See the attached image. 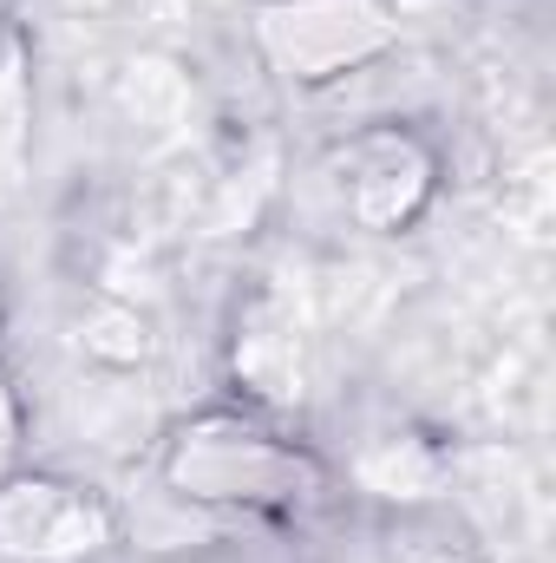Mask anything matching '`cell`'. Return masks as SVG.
<instances>
[{"label":"cell","instance_id":"obj_1","mask_svg":"<svg viewBox=\"0 0 556 563\" xmlns=\"http://www.w3.org/2000/svg\"><path fill=\"white\" fill-rule=\"evenodd\" d=\"M263 40L294 79H321L334 66H354L360 53L387 46V20L367 0H301L263 13Z\"/></svg>","mask_w":556,"mask_h":563},{"label":"cell","instance_id":"obj_2","mask_svg":"<svg viewBox=\"0 0 556 563\" xmlns=\"http://www.w3.org/2000/svg\"><path fill=\"white\" fill-rule=\"evenodd\" d=\"M105 511L66 485H13L0 492V551L13 558H33V563H53V558H86L105 544Z\"/></svg>","mask_w":556,"mask_h":563},{"label":"cell","instance_id":"obj_3","mask_svg":"<svg viewBox=\"0 0 556 563\" xmlns=\"http://www.w3.org/2000/svg\"><path fill=\"white\" fill-rule=\"evenodd\" d=\"M236 439L243 445H223V465H184L177 459V478L203 498H269V492L301 478V459L276 452L269 439H256V432H236Z\"/></svg>","mask_w":556,"mask_h":563},{"label":"cell","instance_id":"obj_4","mask_svg":"<svg viewBox=\"0 0 556 563\" xmlns=\"http://www.w3.org/2000/svg\"><path fill=\"white\" fill-rule=\"evenodd\" d=\"M13 452V400H7V380H0V465Z\"/></svg>","mask_w":556,"mask_h":563}]
</instances>
